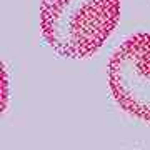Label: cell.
Masks as SVG:
<instances>
[{
    "label": "cell",
    "mask_w": 150,
    "mask_h": 150,
    "mask_svg": "<svg viewBox=\"0 0 150 150\" xmlns=\"http://www.w3.org/2000/svg\"><path fill=\"white\" fill-rule=\"evenodd\" d=\"M120 18V0H42L40 30L57 54L69 59L93 55Z\"/></svg>",
    "instance_id": "obj_1"
},
{
    "label": "cell",
    "mask_w": 150,
    "mask_h": 150,
    "mask_svg": "<svg viewBox=\"0 0 150 150\" xmlns=\"http://www.w3.org/2000/svg\"><path fill=\"white\" fill-rule=\"evenodd\" d=\"M108 83L125 112L150 122V33L127 38L113 52Z\"/></svg>",
    "instance_id": "obj_2"
}]
</instances>
